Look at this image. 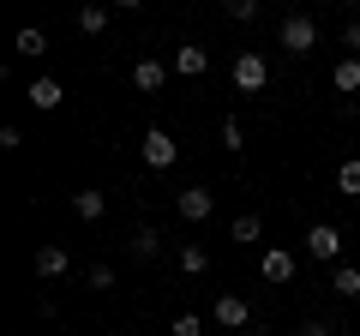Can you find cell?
Segmentation results:
<instances>
[{"instance_id": "8992f818", "label": "cell", "mask_w": 360, "mask_h": 336, "mask_svg": "<svg viewBox=\"0 0 360 336\" xmlns=\"http://www.w3.org/2000/svg\"><path fill=\"white\" fill-rule=\"evenodd\" d=\"M174 205H180V222H210V210H217V193H210V186H186Z\"/></svg>"}, {"instance_id": "484cf974", "label": "cell", "mask_w": 360, "mask_h": 336, "mask_svg": "<svg viewBox=\"0 0 360 336\" xmlns=\"http://www.w3.org/2000/svg\"><path fill=\"white\" fill-rule=\"evenodd\" d=\"M295 336H336V324H330V318H307Z\"/></svg>"}, {"instance_id": "3957f363", "label": "cell", "mask_w": 360, "mask_h": 336, "mask_svg": "<svg viewBox=\"0 0 360 336\" xmlns=\"http://www.w3.org/2000/svg\"><path fill=\"white\" fill-rule=\"evenodd\" d=\"M307 259H319V264H342V228L336 222H312L307 228Z\"/></svg>"}, {"instance_id": "9a60e30c", "label": "cell", "mask_w": 360, "mask_h": 336, "mask_svg": "<svg viewBox=\"0 0 360 336\" xmlns=\"http://www.w3.org/2000/svg\"><path fill=\"white\" fill-rule=\"evenodd\" d=\"M210 271V252L198 240H180V276H205Z\"/></svg>"}, {"instance_id": "9c48e42d", "label": "cell", "mask_w": 360, "mask_h": 336, "mask_svg": "<svg viewBox=\"0 0 360 336\" xmlns=\"http://www.w3.org/2000/svg\"><path fill=\"white\" fill-rule=\"evenodd\" d=\"M168 72H180V78H205V72H210V49H198V42H186V49H174V60H168Z\"/></svg>"}, {"instance_id": "603a6c76", "label": "cell", "mask_w": 360, "mask_h": 336, "mask_svg": "<svg viewBox=\"0 0 360 336\" xmlns=\"http://www.w3.org/2000/svg\"><path fill=\"white\" fill-rule=\"evenodd\" d=\"M84 283L96 288V295H103V288H115V264H90V271H84Z\"/></svg>"}, {"instance_id": "44dd1931", "label": "cell", "mask_w": 360, "mask_h": 336, "mask_svg": "<svg viewBox=\"0 0 360 336\" xmlns=\"http://www.w3.org/2000/svg\"><path fill=\"white\" fill-rule=\"evenodd\" d=\"M168 336H205V318H198V312H174Z\"/></svg>"}, {"instance_id": "83f0119b", "label": "cell", "mask_w": 360, "mask_h": 336, "mask_svg": "<svg viewBox=\"0 0 360 336\" xmlns=\"http://www.w3.org/2000/svg\"><path fill=\"white\" fill-rule=\"evenodd\" d=\"M13 336H18V330H13Z\"/></svg>"}, {"instance_id": "cb8c5ba5", "label": "cell", "mask_w": 360, "mask_h": 336, "mask_svg": "<svg viewBox=\"0 0 360 336\" xmlns=\"http://www.w3.org/2000/svg\"><path fill=\"white\" fill-rule=\"evenodd\" d=\"M229 18H234V25H252V18H258V0H229Z\"/></svg>"}, {"instance_id": "7c38bea8", "label": "cell", "mask_w": 360, "mask_h": 336, "mask_svg": "<svg viewBox=\"0 0 360 336\" xmlns=\"http://www.w3.org/2000/svg\"><path fill=\"white\" fill-rule=\"evenodd\" d=\"M72 217H78V222H103V217H108V193H96V186L72 193Z\"/></svg>"}, {"instance_id": "8fae6325", "label": "cell", "mask_w": 360, "mask_h": 336, "mask_svg": "<svg viewBox=\"0 0 360 336\" xmlns=\"http://www.w3.org/2000/svg\"><path fill=\"white\" fill-rule=\"evenodd\" d=\"M162 84H168V66H162V60H132V91L156 96Z\"/></svg>"}, {"instance_id": "52a82bcc", "label": "cell", "mask_w": 360, "mask_h": 336, "mask_svg": "<svg viewBox=\"0 0 360 336\" xmlns=\"http://www.w3.org/2000/svg\"><path fill=\"white\" fill-rule=\"evenodd\" d=\"M210 318H217L222 330H246V324H252V306H246L240 295H217V306H210Z\"/></svg>"}, {"instance_id": "e0dca14e", "label": "cell", "mask_w": 360, "mask_h": 336, "mask_svg": "<svg viewBox=\"0 0 360 336\" xmlns=\"http://www.w3.org/2000/svg\"><path fill=\"white\" fill-rule=\"evenodd\" d=\"M72 25H78V37H103L108 30V6H78Z\"/></svg>"}, {"instance_id": "4316f807", "label": "cell", "mask_w": 360, "mask_h": 336, "mask_svg": "<svg viewBox=\"0 0 360 336\" xmlns=\"http://www.w3.org/2000/svg\"><path fill=\"white\" fill-rule=\"evenodd\" d=\"M0 150H6V156L25 150V132H18V127H0Z\"/></svg>"}, {"instance_id": "4fadbf2b", "label": "cell", "mask_w": 360, "mask_h": 336, "mask_svg": "<svg viewBox=\"0 0 360 336\" xmlns=\"http://www.w3.org/2000/svg\"><path fill=\"white\" fill-rule=\"evenodd\" d=\"M127 246L139 252V259H156V252H162V228H150V222H139V228L127 234Z\"/></svg>"}, {"instance_id": "d6986e66", "label": "cell", "mask_w": 360, "mask_h": 336, "mask_svg": "<svg viewBox=\"0 0 360 336\" xmlns=\"http://www.w3.org/2000/svg\"><path fill=\"white\" fill-rule=\"evenodd\" d=\"M258 234H264V222H258L252 210H246V217H234V222H229V240H234V246H252Z\"/></svg>"}, {"instance_id": "277c9868", "label": "cell", "mask_w": 360, "mask_h": 336, "mask_svg": "<svg viewBox=\"0 0 360 336\" xmlns=\"http://www.w3.org/2000/svg\"><path fill=\"white\" fill-rule=\"evenodd\" d=\"M139 150H144V168H174L180 162V144H174V132H162V127H150L139 138Z\"/></svg>"}, {"instance_id": "6da1fadb", "label": "cell", "mask_w": 360, "mask_h": 336, "mask_svg": "<svg viewBox=\"0 0 360 336\" xmlns=\"http://www.w3.org/2000/svg\"><path fill=\"white\" fill-rule=\"evenodd\" d=\"M276 49L295 54V60H307V54L319 49V18H312V13H288L283 30H276Z\"/></svg>"}, {"instance_id": "2e32d148", "label": "cell", "mask_w": 360, "mask_h": 336, "mask_svg": "<svg viewBox=\"0 0 360 336\" xmlns=\"http://www.w3.org/2000/svg\"><path fill=\"white\" fill-rule=\"evenodd\" d=\"M330 84H336V91H342V96H354V91H360V60H354V54H342V60H336Z\"/></svg>"}, {"instance_id": "30bf717a", "label": "cell", "mask_w": 360, "mask_h": 336, "mask_svg": "<svg viewBox=\"0 0 360 336\" xmlns=\"http://www.w3.org/2000/svg\"><path fill=\"white\" fill-rule=\"evenodd\" d=\"M30 108H42V115H54V108H60L66 103V84H60V78H30Z\"/></svg>"}, {"instance_id": "5b68a950", "label": "cell", "mask_w": 360, "mask_h": 336, "mask_svg": "<svg viewBox=\"0 0 360 336\" xmlns=\"http://www.w3.org/2000/svg\"><path fill=\"white\" fill-rule=\"evenodd\" d=\"M295 271H300V259L288 246H270L264 259H258V276H264V283H295Z\"/></svg>"}, {"instance_id": "5bb4252c", "label": "cell", "mask_w": 360, "mask_h": 336, "mask_svg": "<svg viewBox=\"0 0 360 336\" xmlns=\"http://www.w3.org/2000/svg\"><path fill=\"white\" fill-rule=\"evenodd\" d=\"M330 295L336 300H354L360 295V264H336V271H330Z\"/></svg>"}, {"instance_id": "ffe728a7", "label": "cell", "mask_w": 360, "mask_h": 336, "mask_svg": "<svg viewBox=\"0 0 360 336\" xmlns=\"http://www.w3.org/2000/svg\"><path fill=\"white\" fill-rule=\"evenodd\" d=\"M336 193H342V198H360V156H348V162L336 168Z\"/></svg>"}, {"instance_id": "7402d4cb", "label": "cell", "mask_w": 360, "mask_h": 336, "mask_svg": "<svg viewBox=\"0 0 360 336\" xmlns=\"http://www.w3.org/2000/svg\"><path fill=\"white\" fill-rule=\"evenodd\" d=\"M217 138L229 144V150H246V127H240V120H234V115H229V120H222V127H217Z\"/></svg>"}, {"instance_id": "7a4b0ae2", "label": "cell", "mask_w": 360, "mask_h": 336, "mask_svg": "<svg viewBox=\"0 0 360 336\" xmlns=\"http://www.w3.org/2000/svg\"><path fill=\"white\" fill-rule=\"evenodd\" d=\"M234 91H246V96H258V91H264V84H270V60H264V54H258V49H240V54H234Z\"/></svg>"}, {"instance_id": "d4e9b609", "label": "cell", "mask_w": 360, "mask_h": 336, "mask_svg": "<svg viewBox=\"0 0 360 336\" xmlns=\"http://www.w3.org/2000/svg\"><path fill=\"white\" fill-rule=\"evenodd\" d=\"M342 49L360 60V18H348V25H342Z\"/></svg>"}, {"instance_id": "ac0fdd59", "label": "cell", "mask_w": 360, "mask_h": 336, "mask_svg": "<svg viewBox=\"0 0 360 336\" xmlns=\"http://www.w3.org/2000/svg\"><path fill=\"white\" fill-rule=\"evenodd\" d=\"M13 54H25V60L49 54V30H18V37H13Z\"/></svg>"}, {"instance_id": "ba28073f", "label": "cell", "mask_w": 360, "mask_h": 336, "mask_svg": "<svg viewBox=\"0 0 360 336\" xmlns=\"http://www.w3.org/2000/svg\"><path fill=\"white\" fill-rule=\"evenodd\" d=\"M66 271H72V259H66V246L42 240V246H37V276H42V283H60Z\"/></svg>"}]
</instances>
